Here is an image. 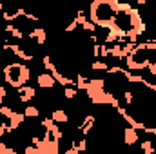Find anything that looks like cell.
<instances>
[{"label":"cell","instance_id":"obj_1","mask_svg":"<svg viewBox=\"0 0 156 154\" xmlns=\"http://www.w3.org/2000/svg\"><path fill=\"white\" fill-rule=\"evenodd\" d=\"M31 78V69L29 65L26 64H20V62H9L5 67H4V80L7 85H11L15 91L27 85Z\"/></svg>","mask_w":156,"mask_h":154},{"label":"cell","instance_id":"obj_2","mask_svg":"<svg viewBox=\"0 0 156 154\" xmlns=\"http://www.w3.org/2000/svg\"><path fill=\"white\" fill-rule=\"evenodd\" d=\"M116 113L120 114V118H122L125 123H129V127H133L134 131H144V129H145V123H144V121H140V120H136V118L131 114L125 107L118 105V107H116Z\"/></svg>","mask_w":156,"mask_h":154},{"label":"cell","instance_id":"obj_3","mask_svg":"<svg viewBox=\"0 0 156 154\" xmlns=\"http://www.w3.org/2000/svg\"><path fill=\"white\" fill-rule=\"evenodd\" d=\"M15 94L18 96V102H20V103H27V102H31V100H35V98L38 96L37 89H35V87H31V85H24V87L16 89V91H15Z\"/></svg>","mask_w":156,"mask_h":154},{"label":"cell","instance_id":"obj_4","mask_svg":"<svg viewBox=\"0 0 156 154\" xmlns=\"http://www.w3.org/2000/svg\"><path fill=\"white\" fill-rule=\"evenodd\" d=\"M37 85L40 89H44V91H53L56 87V82H55V78L51 76L47 71H44V73L37 75Z\"/></svg>","mask_w":156,"mask_h":154},{"label":"cell","instance_id":"obj_5","mask_svg":"<svg viewBox=\"0 0 156 154\" xmlns=\"http://www.w3.org/2000/svg\"><path fill=\"white\" fill-rule=\"evenodd\" d=\"M122 136H123V145H127V147H133V145H136L140 142V134L133 127H123Z\"/></svg>","mask_w":156,"mask_h":154},{"label":"cell","instance_id":"obj_6","mask_svg":"<svg viewBox=\"0 0 156 154\" xmlns=\"http://www.w3.org/2000/svg\"><path fill=\"white\" fill-rule=\"evenodd\" d=\"M27 38L42 47V45H45V42H47V31H45L44 27H33V29L27 33Z\"/></svg>","mask_w":156,"mask_h":154},{"label":"cell","instance_id":"obj_7","mask_svg":"<svg viewBox=\"0 0 156 154\" xmlns=\"http://www.w3.org/2000/svg\"><path fill=\"white\" fill-rule=\"evenodd\" d=\"M49 118H51L56 125H60V123H69V121H71V116H69V113H67L66 109H53Z\"/></svg>","mask_w":156,"mask_h":154},{"label":"cell","instance_id":"obj_8","mask_svg":"<svg viewBox=\"0 0 156 154\" xmlns=\"http://www.w3.org/2000/svg\"><path fill=\"white\" fill-rule=\"evenodd\" d=\"M24 121H26V116H24V113H13V116L7 120V123H9V129L13 131V132H16L22 125H24Z\"/></svg>","mask_w":156,"mask_h":154},{"label":"cell","instance_id":"obj_9","mask_svg":"<svg viewBox=\"0 0 156 154\" xmlns=\"http://www.w3.org/2000/svg\"><path fill=\"white\" fill-rule=\"evenodd\" d=\"M22 113L26 116V120H37L40 116V107H37V105H26Z\"/></svg>","mask_w":156,"mask_h":154},{"label":"cell","instance_id":"obj_10","mask_svg":"<svg viewBox=\"0 0 156 154\" xmlns=\"http://www.w3.org/2000/svg\"><path fill=\"white\" fill-rule=\"evenodd\" d=\"M140 151H142V154H156V147L153 143V140L140 142Z\"/></svg>","mask_w":156,"mask_h":154},{"label":"cell","instance_id":"obj_11","mask_svg":"<svg viewBox=\"0 0 156 154\" xmlns=\"http://www.w3.org/2000/svg\"><path fill=\"white\" fill-rule=\"evenodd\" d=\"M89 67H91V71H109V67L111 65H107L105 62H102V60H93L91 64H89Z\"/></svg>","mask_w":156,"mask_h":154},{"label":"cell","instance_id":"obj_12","mask_svg":"<svg viewBox=\"0 0 156 154\" xmlns=\"http://www.w3.org/2000/svg\"><path fill=\"white\" fill-rule=\"evenodd\" d=\"M62 94H64V98H66V100L73 102V100L78 96V91L75 89V87H64V89H62Z\"/></svg>","mask_w":156,"mask_h":154},{"label":"cell","instance_id":"obj_13","mask_svg":"<svg viewBox=\"0 0 156 154\" xmlns=\"http://www.w3.org/2000/svg\"><path fill=\"white\" fill-rule=\"evenodd\" d=\"M13 113H15V109H13L11 105H2V107H0V116H4L5 120H9V118L13 116Z\"/></svg>","mask_w":156,"mask_h":154},{"label":"cell","instance_id":"obj_14","mask_svg":"<svg viewBox=\"0 0 156 154\" xmlns=\"http://www.w3.org/2000/svg\"><path fill=\"white\" fill-rule=\"evenodd\" d=\"M123 102L127 107H131L134 103V93L133 91H123Z\"/></svg>","mask_w":156,"mask_h":154},{"label":"cell","instance_id":"obj_15","mask_svg":"<svg viewBox=\"0 0 156 154\" xmlns=\"http://www.w3.org/2000/svg\"><path fill=\"white\" fill-rule=\"evenodd\" d=\"M76 29H78V22L75 20V18H73V20H71V22H69V24H67V26L64 27V33H67V35H71V33H75Z\"/></svg>","mask_w":156,"mask_h":154},{"label":"cell","instance_id":"obj_16","mask_svg":"<svg viewBox=\"0 0 156 154\" xmlns=\"http://www.w3.org/2000/svg\"><path fill=\"white\" fill-rule=\"evenodd\" d=\"M147 73H149L151 76L156 78V62H149V65H147Z\"/></svg>","mask_w":156,"mask_h":154},{"label":"cell","instance_id":"obj_17","mask_svg":"<svg viewBox=\"0 0 156 154\" xmlns=\"http://www.w3.org/2000/svg\"><path fill=\"white\" fill-rule=\"evenodd\" d=\"M64 154H80V152H78V149H75L73 145H69V147L64 151Z\"/></svg>","mask_w":156,"mask_h":154}]
</instances>
